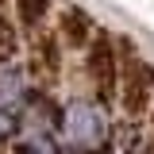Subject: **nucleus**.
I'll return each instance as SVG.
<instances>
[{
  "mask_svg": "<svg viewBox=\"0 0 154 154\" xmlns=\"http://www.w3.org/2000/svg\"><path fill=\"white\" fill-rule=\"evenodd\" d=\"M89 31H93V23H89V16H85V12H77V8L62 12V35H66V42L81 46V42L89 38Z\"/></svg>",
  "mask_w": 154,
  "mask_h": 154,
  "instance_id": "20e7f679",
  "label": "nucleus"
},
{
  "mask_svg": "<svg viewBox=\"0 0 154 154\" xmlns=\"http://www.w3.org/2000/svg\"><path fill=\"white\" fill-rule=\"evenodd\" d=\"M150 100H154V69L143 58H127L123 62V108L131 116H143Z\"/></svg>",
  "mask_w": 154,
  "mask_h": 154,
  "instance_id": "f03ea898",
  "label": "nucleus"
},
{
  "mask_svg": "<svg viewBox=\"0 0 154 154\" xmlns=\"http://www.w3.org/2000/svg\"><path fill=\"white\" fill-rule=\"evenodd\" d=\"M16 8H19V19L23 23H38V19L46 16L50 0H16Z\"/></svg>",
  "mask_w": 154,
  "mask_h": 154,
  "instance_id": "39448f33",
  "label": "nucleus"
},
{
  "mask_svg": "<svg viewBox=\"0 0 154 154\" xmlns=\"http://www.w3.org/2000/svg\"><path fill=\"white\" fill-rule=\"evenodd\" d=\"M66 135L73 139L77 146H100L104 143V135H108V123H104V116L100 108H93L89 100H73L69 108H66Z\"/></svg>",
  "mask_w": 154,
  "mask_h": 154,
  "instance_id": "f257e3e1",
  "label": "nucleus"
},
{
  "mask_svg": "<svg viewBox=\"0 0 154 154\" xmlns=\"http://www.w3.org/2000/svg\"><path fill=\"white\" fill-rule=\"evenodd\" d=\"M89 77H93L96 93L104 96V100L119 93V62H116V50H112V42L104 35L96 38L93 50H89Z\"/></svg>",
  "mask_w": 154,
  "mask_h": 154,
  "instance_id": "7ed1b4c3",
  "label": "nucleus"
},
{
  "mask_svg": "<svg viewBox=\"0 0 154 154\" xmlns=\"http://www.w3.org/2000/svg\"><path fill=\"white\" fill-rule=\"evenodd\" d=\"M19 38H16V27L8 23V19H0V62H8V58L16 54Z\"/></svg>",
  "mask_w": 154,
  "mask_h": 154,
  "instance_id": "423d86ee",
  "label": "nucleus"
},
{
  "mask_svg": "<svg viewBox=\"0 0 154 154\" xmlns=\"http://www.w3.org/2000/svg\"><path fill=\"white\" fill-rule=\"evenodd\" d=\"M0 4H4V0H0Z\"/></svg>",
  "mask_w": 154,
  "mask_h": 154,
  "instance_id": "0eeeda50",
  "label": "nucleus"
}]
</instances>
